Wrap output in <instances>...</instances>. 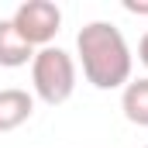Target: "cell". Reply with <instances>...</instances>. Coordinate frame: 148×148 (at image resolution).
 I'll list each match as a JSON object with an SVG mask.
<instances>
[{"label":"cell","mask_w":148,"mask_h":148,"mask_svg":"<svg viewBox=\"0 0 148 148\" xmlns=\"http://www.w3.org/2000/svg\"><path fill=\"white\" fill-rule=\"evenodd\" d=\"M76 52H79V66L90 86L97 90H121L131 83V66L134 55L127 48V41L121 35V28H114L110 21H90L79 28L76 35Z\"/></svg>","instance_id":"1"},{"label":"cell","mask_w":148,"mask_h":148,"mask_svg":"<svg viewBox=\"0 0 148 148\" xmlns=\"http://www.w3.org/2000/svg\"><path fill=\"white\" fill-rule=\"evenodd\" d=\"M31 86H35V97L48 107H59L73 97L76 90V62L69 52L48 45V48H38L35 59H31Z\"/></svg>","instance_id":"2"},{"label":"cell","mask_w":148,"mask_h":148,"mask_svg":"<svg viewBox=\"0 0 148 148\" xmlns=\"http://www.w3.org/2000/svg\"><path fill=\"white\" fill-rule=\"evenodd\" d=\"M10 24L17 28V35L24 38L31 48H48L52 38L59 35V28H62V10L52 0H24L14 10Z\"/></svg>","instance_id":"3"},{"label":"cell","mask_w":148,"mask_h":148,"mask_svg":"<svg viewBox=\"0 0 148 148\" xmlns=\"http://www.w3.org/2000/svg\"><path fill=\"white\" fill-rule=\"evenodd\" d=\"M31 114H35V97L28 90H21V86L0 90V134L21 127L24 121H31Z\"/></svg>","instance_id":"4"},{"label":"cell","mask_w":148,"mask_h":148,"mask_svg":"<svg viewBox=\"0 0 148 148\" xmlns=\"http://www.w3.org/2000/svg\"><path fill=\"white\" fill-rule=\"evenodd\" d=\"M31 59H35V48L17 35V28L10 24V17L0 21V66L3 69H21Z\"/></svg>","instance_id":"5"},{"label":"cell","mask_w":148,"mask_h":148,"mask_svg":"<svg viewBox=\"0 0 148 148\" xmlns=\"http://www.w3.org/2000/svg\"><path fill=\"white\" fill-rule=\"evenodd\" d=\"M121 110L131 124L138 127H148V76L141 79H131L121 93Z\"/></svg>","instance_id":"6"},{"label":"cell","mask_w":148,"mask_h":148,"mask_svg":"<svg viewBox=\"0 0 148 148\" xmlns=\"http://www.w3.org/2000/svg\"><path fill=\"white\" fill-rule=\"evenodd\" d=\"M138 59H141V66L148 69V31L141 35V41H138Z\"/></svg>","instance_id":"7"},{"label":"cell","mask_w":148,"mask_h":148,"mask_svg":"<svg viewBox=\"0 0 148 148\" xmlns=\"http://www.w3.org/2000/svg\"><path fill=\"white\" fill-rule=\"evenodd\" d=\"M124 7H127V10H131V14H148V3H131V0H127V3H124Z\"/></svg>","instance_id":"8"}]
</instances>
